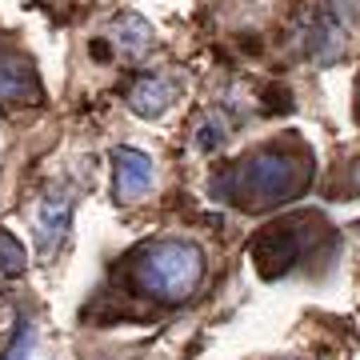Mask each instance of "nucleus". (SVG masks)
<instances>
[{
  "instance_id": "423d86ee",
  "label": "nucleus",
  "mask_w": 360,
  "mask_h": 360,
  "mask_svg": "<svg viewBox=\"0 0 360 360\" xmlns=\"http://www.w3.org/2000/svg\"><path fill=\"white\" fill-rule=\"evenodd\" d=\"M180 96V80L168 77V72H144V77L132 80L129 89V108L144 120H153V116H165L168 104Z\"/></svg>"
},
{
  "instance_id": "f8f14e48",
  "label": "nucleus",
  "mask_w": 360,
  "mask_h": 360,
  "mask_svg": "<svg viewBox=\"0 0 360 360\" xmlns=\"http://www.w3.org/2000/svg\"><path fill=\"white\" fill-rule=\"evenodd\" d=\"M352 184L360 188V160H356V168H352Z\"/></svg>"
},
{
  "instance_id": "1a4fd4ad",
  "label": "nucleus",
  "mask_w": 360,
  "mask_h": 360,
  "mask_svg": "<svg viewBox=\"0 0 360 360\" xmlns=\"http://www.w3.org/2000/svg\"><path fill=\"white\" fill-rule=\"evenodd\" d=\"M25 245L16 240L13 232H0V276L4 281H13V276H20L25 272Z\"/></svg>"
},
{
  "instance_id": "f257e3e1",
  "label": "nucleus",
  "mask_w": 360,
  "mask_h": 360,
  "mask_svg": "<svg viewBox=\"0 0 360 360\" xmlns=\"http://www.w3.org/2000/svg\"><path fill=\"white\" fill-rule=\"evenodd\" d=\"M312 176V160L292 144H264L257 153H248L245 160H236L229 168V176L220 180V193L232 205L248 208V212H264V208L292 200L304 193V184Z\"/></svg>"
},
{
  "instance_id": "6e6552de",
  "label": "nucleus",
  "mask_w": 360,
  "mask_h": 360,
  "mask_svg": "<svg viewBox=\"0 0 360 360\" xmlns=\"http://www.w3.org/2000/svg\"><path fill=\"white\" fill-rule=\"evenodd\" d=\"M72 220V200L68 196H44L37 212V245L40 252H52V245H60V236L68 232Z\"/></svg>"
},
{
  "instance_id": "9d476101",
  "label": "nucleus",
  "mask_w": 360,
  "mask_h": 360,
  "mask_svg": "<svg viewBox=\"0 0 360 360\" xmlns=\"http://www.w3.org/2000/svg\"><path fill=\"white\" fill-rule=\"evenodd\" d=\"M28 348H32V324L20 321V324H16L13 345L4 348V356H0V360H25V356H28Z\"/></svg>"
},
{
  "instance_id": "7ed1b4c3",
  "label": "nucleus",
  "mask_w": 360,
  "mask_h": 360,
  "mask_svg": "<svg viewBox=\"0 0 360 360\" xmlns=\"http://www.w3.org/2000/svg\"><path fill=\"white\" fill-rule=\"evenodd\" d=\"M312 217H288L281 224H269V229L260 232L257 240H252V264L260 269V276H284V272H292L304 257V248H309V229Z\"/></svg>"
},
{
  "instance_id": "20e7f679",
  "label": "nucleus",
  "mask_w": 360,
  "mask_h": 360,
  "mask_svg": "<svg viewBox=\"0 0 360 360\" xmlns=\"http://www.w3.org/2000/svg\"><path fill=\"white\" fill-rule=\"evenodd\" d=\"M44 101V89H40L37 72L25 56L16 52H0V104L4 108H37Z\"/></svg>"
},
{
  "instance_id": "39448f33",
  "label": "nucleus",
  "mask_w": 360,
  "mask_h": 360,
  "mask_svg": "<svg viewBox=\"0 0 360 360\" xmlns=\"http://www.w3.org/2000/svg\"><path fill=\"white\" fill-rule=\"evenodd\" d=\"M112 193L120 205H129V200H141L148 188H153V176L156 168L153 160L141 153V148H112Z\"/></svg>"
},
{
  "instance_id": "0eeeda50",
  "label": "nucleus",
  "mask_w": 360,
  "mask_h": 360,
  "mask_svg": "<svg viewBox=\"0 0 360 360\" xmlns=\"http://www.w3.org/2000/svg\"><path fill=\"white\" fill-rule=\"evenodd\" d=\"M112 49L120 60H141L153 49V25L136 13H124L112 20Z\"/></svg>"
},
{
  "instance_id": "f03ea898",
  "label": "nucleus",
  "mask_w": 360,
  "mask_h": 360,
  "mask_svg": "<svg viewBox=\"0 0 360 360\" xmlns=\"http://www.w3.org/2000/svg\"><path fill=\"white\" fill-rule=\"evenodd\" d=\"M129 276L141 296L176 304L188 300L205 281V252L193 240H153L132 252Z\"/></svg>"
},
{
  "instance_id": "ddd939ff",
  "label": "nucleus",
  "mask_w": 360,
  "mask_h": 360,
  "mask_svg": "<svg viewBox=\"0 0 360 360\" xmlns=\"http://www.w3.org/2000/svg\"><path fill=\"white\" fill-rule=\"evenodd\" d=\"M356 120H360V80H356Z\"/></svg>"
},
{
  "instance_id": "9b49d317",
  "label": "nucleus",
  "mask_w": 360,
  "mask_h": 360,
  "mask_svg": "<svg viewBox=\"0 0 360 360\" xmlns=\"http://www.w3.org/2000/svg\"><path fill=\"white\" fill-rule=\"evenodd\" d=\"M196 144H200V148H212V144H220V124H217V129H212V124H205V129H200V141H196Z\"/></svg>"
}]
</instances>
